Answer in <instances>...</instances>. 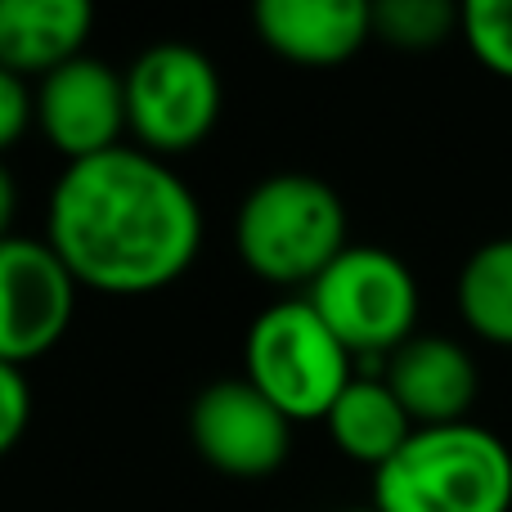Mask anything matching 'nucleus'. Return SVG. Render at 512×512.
<instances>
[{
	"instance_id": "14",
	"label": "nucleus",
	"mask_w": 512,
	"mask_h": 512,
	"mask_svg": "<svg viewBox=\"0 0 512 512\" xmlns=\"http://www.w3.org/2000/svg\"><path fill=\"white\" fill-rule=\"evenodd\" d=\"M459 315L481 342L512 346V234L481 243L454 283Z\"/></svg>"
},
{
	"instance_id": "15",
	"label": "nucleus",
	"mask_w": 512,
	"mask_h": 512,
	"mask_svg": "<svg viewBox=\"0 0 512 512\" xmlns=\"http://www.w3.org/2000/svg\"><path fill=\"white\" fill-rule=\"evenodd\" d=\"M463 32V9L450 0H382L373 5V36L396 50H436Z\"/></svg>"
},
{
	"instance_id": "1",
	"label": "nucleus",
	"mask_w": 512,
	"mask_h": 512,
	"mask_svg": "<svg viewBox=\"0 0 512 512\" xmlns=\"http://www.w3.org/2000/svg\"><path fill=\"white\" fill-rule=\"evenodd\" d=\"M45 243L77 288L149 297L198 261L203 207L171 162L122 144L63 167L45 207Z\"/></svg>"
},
{
	"instance_id": "20",
	"label": "nucleus",
	"mask_w": 512,
	"mask_h": 512,
	"mask_svg": "<svg viewBox=\"0 0 512 512\" xmlns=\"http://www.w3.org/2000/svg\"><path fill=\"white\" fill-rule=\"evenodd\" d=\"M355 512H373V508H355Z\"/></svg>"
},
{
	"instance_id": "13",
	"label": "nucleus",
	"mask_w": 512,
	"mask_h": 512,
	"mask_svg": "<svg viewBox=\"0 0 512 512\" xmlns=\"http://www.w3.org/2000/svg\"><path fill=\"white\" fill-rule=\"evenodd\" d=\"M324 427H328V441H333L346 459L364 463V468H373V472L396 459L409 436L418 432L414 418L391 396L387 382L369 378V373H355V382L342 391V400L328 409Z\"/></svg>"
},
{
	"instance_id": "10",
	"label": "nucleus",
	"mask_w": 512,
	"mask_h": 512,
	"mask_svg": "<svg viewBox=\"0 0 512 512\" xmlns=\"http://www.w3.org/2000/svg\"><path fill=\"white\" fill-rule=\"evenodd\" d=\"M382 382L405 405L414 427L468 423V409L477 405L481 391L477 360L454 337H436V333H414L400 351H391Z\"/></svg>"
},
{
	"instance_id": "8",
	"label": "nucleus",
	"mask_w": 512,
	"mask_h": 512,
	"mask_svg": "<svg viewBox=\"0 0 512 512\" xmlns=\"http://www.w3.org/2000/svg\"><path fill=\"white\" fill-rule=\"evenodd\" d=\"M189 441L207 468L234 481H261L288 463L292 423L248 378H221L203 387L189 409Z\"/></svg>"
},
{
	"instance_id": "12",
	"label": "nucleus",
	"mask_w": 512,
	"mask_h": 512,
	"mask_svg": "<svg viewBox=\"0 0 512 512\" xmlns=\"http://www.w3.org/2000/svg\"><path fill=\"white\" fill-rule=\"evenodd\" d=\"M95 9L86 0H0V68L14 77H50L81 59Z\"/></svg>"
},
{
	"instance_id": "6",
	"label": "nucleus",
	"mask_w": 512,
	"mask_h": 512,
	"mask_svg": "<svg viewBox=\"0 0 512 512\" xmlns=\"http://www.w3.org/2000/svg\"><path fill=\"white\" fill-rule=\"evenodd\" d=\"M126 77V126L153 158L194 153L221 117V72L194 45H149Z\"/></svg>"
},
{
	"instance_id": "5",
	"label": "nucleus",
	"mask_w": 512,
	"mask_h": 512,
	"mask_svg": "<svg viewBox=\"0 0 512 512\" xmlns=\"http://www.w3.org/2000/svg\"><path fill=\"white\" fill-rule=\"evenodd\" d=\"M306 301L360 360H387L391 351H400L414 337L423 310L414 270L396 252L373 243H351L306 288Z\"/></svg>"
},
{
	"instance_id": "9",
	"label": "nucleus",
	"mask_w": 512,
	"mask_h": 512,
	"mask_svg": "<svg viewBox=\"0 0 512 512\" xmlns=\"http://www.w3.org/2000/svg\"><path fill=\"white\" fill-rule=\"evenodd\" d=\"M36 126L45 144L59 158H68V167L122 149V131H131L126 126V77L90 54L63 63L36 86Z\"/></svg>"
},
{
	"instance_id": "19",
	"label": "nucleus",
	"mask_w": 512,
	"mask_h": 512,
	"mask_svg": "<svg viewBox=\"0 0 512 512\" xmlns=\"http://www.w3.org/2000/svg\"><path fill=\"white\" fill-rule=\"evenodd\" d=\"M14 216H18V185H14V176H9V167L0 162V239H9Z\"/></svg>"
},
{
	"instance_id": "17",
	"label": "nucleus",
	"mask_w": 512,
	"mask_h": 512,
	"mask_svg": "<svg viewBox=\"0 0 512 512\" xmlns=\"http://www.w3.org/2000/svg\"><path fill=\"white\" fill-rule=\"evenodd\" d=\"M27 423H32V387L27 373L14 364H0V454H9L23 441Z\"/></svg>"
},
{
	"instance_id": "7",
	"label": "nucleus",
	"mask_w": 512,
	"mask_h": 512,
	"mask_svg": "<svg viewBox=\"0 0 512 512\" xmlns=\"http://www.w3.org/2000/svg\"><path fill=\"white\" fill-rule=\"evenodd\" d=\"M77 310V279L45 239H0V364L41 360L63 342Z\"/></svg>"
},
{
	"instance_id": "16",
	"label": "nucleus",
	"mask_w": 512,
	"mask_h": 512,
	"mask_svg": "<svg viewBox=\"0 0 512 512\" xmlns=\"http://www.w3.org/2000/svg\"><path fill=\"white\" fill-rule=\"evenodd\" d=\"M463 41L486 72L512 81V0H472L463 5Z\"/></svg>"
},
{
	"instance_id": "2",
	"label": "nucleus",
	"mask_w": 512,
	"mask_h": 512,
	"mask_svg": "<svg viewBox=\"0 0 512 512\" xmlns=\"http://www.w3.org/2000/svg\"><path fill=\"white\" fill-rule=\"evenodd\" d=\"M346 248L342 198L310 171L256 180L234 212V252L274 288H310Z\"/></svg>"
},
{
	"instance_id": "4",
	"label": "nucleus",
	"mask_w": 512,
	"mask_h": 512,
	"mask_svg": "<svg viewBox=\"0 0 512 512\" xmlns=\"http://www.w3.org/2000/svg\"><path fill=\"white\" fill-rule=\"evenodd\" d=\"M355 355L306 297H283L252 319L243 337V378L288 423H315L355 382Z\"/></svg>"
},
{
	"instance_id": "3",
	"label": "nucleus",
	"mask_w": 512,
	"mask_h": 512,
	"mask_svg": "<svg viewBox=\"0 0 512 512\" xmlns=\"http://www.w3.org/2000/svg\"><path fill=\"white\" fill-rule=\"evenodd\" d=\"M373 512H512V450L481 423L418 427L373 472Z\"/></svg>"
},
{
	"instance_id": "18",
	"label": "nucleus",
	"mask_w": 512,
	"mask_h": 512,
	"mask_svg": "<svg viewBox=\"0 0 512 512\" xmlns=\"http://www.w3.org/2000/svg\"><path fill=\"white\" fill-rule=\"evenodd\" d=\"M36 122V95L27 90L23 77L0 68V153H9Z\"/></svg>"
},
{
	"instance_id": "11",
	"label": "nucleus",
	"mask_w": 512,
	"mask_h": 512,
	"mask_svg": "<svg viewBox=\"0 0 512 512\" xmlns=\"http://www.w3.org/2000/svg\"><path fill=\"white\" fill-rule=\"evenodd\" d=\"M252 23L265 50L301 68H337L373 41V5L364 0H261Z\"/></svg>"
}]
</instances>
